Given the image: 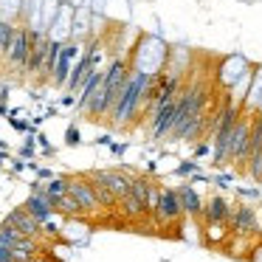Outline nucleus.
Returning a JSON list of instances; mask_svg holds the SVG:
<instances>
[{
    "label": "nucleus",
    "instance_id": "f257e3e1",
    "mask_svg": "<svg viewBox=\"0 0 262 262\" xmlns=\"http://www.w3.org/2000/svg\"><path fill=\"white\" fill-rule=\"evenodd\" d=\"M152 82H155L152 74H144V71H138L130 65V74H127V82H124V88H121V96H119V102H116L113 113H110V119H107L110 127L121 130V127L133 124L138 116L147 113Z\"/></svg>",
    "mask_w": 262,
    "mask_h": 262
},
{
    "label": "nucleus",
    "instance_id": "ddd939ff",
    "mask_svg": "<svg viewBox=\"0 0 262 262\" xmlns=\"http://www.w3.org/2000/svg\"><path fill=\"white\" fill-rule=\"evenodd\" d=\"M178 198H181V206H183V214L186 217H194V220H200V214H203V200L198 192H194V183H183V186H178Z\"/></svg>",
    "mask_w": 262,
    "mask_h": 262
},
{
    "label": "nucleus",
    "instance_id": "393cba45",
    "mask_svg": "<svg viewBox=\"0 0 262 262\" xmlns=\"http://www.w3.org/2000/svg\"><path fill=\"white\" fill-rule=\"evenodd\" d=\"M110 152H113V155H124L127 152V144H110Z\"/></svg>",
    "mask_w": 262,
    "mask_h": 262
},
{
    "label": "nucleus",
    "instance_id": "39448f33",
    "mask_svg": "<svg viewBox=\"0 0 262 262\" xmlns=\"http://www.w3.org/2000/svg\"><path fill=\"white\" fill-rule=\"evenodd\" d=\"M228 228H231V234H243V237H259L262 231V214L256 206L245 203V200H239V203L231 206V214H228Z\"/></svg>",
    "mask_w": 262,
    "mask_h": 262
},
{
    "label": "nucleus",
    "instance_id": "9b49d317",
    "mask_svg": "<svg viewBox=\"0 0 262 262\" xmlns=\"http://www.w3.org/2000/svg\"><path fill=\"white\" fill-rule=\"evenodd\" d=\"M231 206L223 194H209V198L203 200V214H200V220L203 223H228V214H231Z\"/></svg>",
    "mask_w": 262,
    "mask_h": 262
},
{
    "label": "nucleus",
    "instance_id": "7ed1b4c3",
    "mask_svg": "<svg viewBox=\"0 0 262 262\" xmlns=\"http://www.w3.org/2000/svg\"><path fill=\"white\" fill-rule=\"evenodd\" d=\"M152 223L158 228H172V226H181L183 223V206L181 198H178V186H161L158 192V203L152 209Z\"/></svg>",
    "mask_w": 262,
    "mask_h": 262
},
{
    "label": "nucleus",
    "instance_id": "20e7f679",
    "mask_svg": "<svg viewBox=\"0 0 262 262\" xmlns=\"http://www.w3.org/2000/svg\"><path fill=\"white\" fill-rule=\"evenodd\" d=\"M251 124H254V116L243 110V116H239L237 127L231 133V144H228V164L239 172H245V164H248L251 155Z\"/></svg>",
    "mask_w": 262,
    "mask_h": 262
},
{
    "label": "nucleus",
    "instance_id": "6ab92c4d",
    "mask_svg": "<svg viewBox=\"0 0 262 262\" xmlns=\"http://www.w3.org/2000/svg\"><path fill=\"white\" fill-rule=\"evenodd\" d=\"M20 239H23V234L17 231L14 226H9V223H0V245L3 248H17L20 245Z\"/></svg>",
    "mask_w": 262,
    "mask_h": 262
},
{
    "label": "nucleus",
    "instance_id": "dca6fc26",
    "mask_svg": "<svg viewBox=\"0 0 262 262\" xmlns=\"http://www.w3.org/2000/svg\"><path fill=\"white\" fill-rule=\"evenodd\" d=\"M119 209H121V214L127 217V220H141L144 214H147V209H144V203L136 198V194H127V198H121L119 200Z\"/></svg>",
    "mask_w": 262,
    "mask_h": 262
},
{
    "label": "nucleus",
    "instance_id": "4468645a",
    "mask_svg": "<svg viewBox=\"0 0 262 262\" xmlns=\"http://www.w3.org/2000/svg\"><path fill=\"white\" fill-rule=\"evenodd\" d=\"M243 110L251 113V116L262 113V65H254V79H251V88H248V96H245Z\"/></svg>",
    "mask_w": 262,
    "mask_h": 262
},
{
    "label": "nucleus",
    "instance_id": "4be33fe9",
    "mask_svg": "<svg viewBox=\"0 0 262 262\" xmlns=\"http://www.w3.org/2000/svg\"><path fill=\"white\" fill-rule=\"evenodd\" d=\"M248 262H262V239L251 248V254H248Z\"/></svg>",
    "mask_w": 262,
    "mask_h": 262
},
{
    "label": "nucleus",
    "instance_id": "f03ea898",
    "mask_svg": "<svg viewBox=\"0 0 262 262\" xmlns=\"http://www.w3.org/2000/svg\"><path fill=\"white\" fill-rule=\"evenodd\" d=\"M127 74H130V57H116L110 59L107 71H104L102 82H99L96 93H93L91 104H88V110L82 116H88V119L99 121V119H110V113H113L116 102H119L121 96V88H124L127 82Z\"/></svg>",
    "mask_w": 262,
    "mask_h": 262
},
{
    "label": "nucleus",
    "instance_id": "6e6552de",
    "mask_svg": "<svg viewBox=\"0 0 262 262\" xmlns=\"http://www.w3.org/2000/svg\"><path fill=\"white\" fill-rule=\"evenodd\" d=\"M91 175L107 183V189L119 200L127 198V194L133 192V175H130V169H91Z\"/></svg>",
    "mask_w": 262,
    "mask_h": 262
},
{
    "label": "nucleus",
    "instance_id": "9d476101",
    "mask_svg": "<svg viewBox=\"0 0 262 262\" xmlns=\"http://www.w3.org/2000/svg\"><path fill=\"white\" fill-rule=\"evenodd\" d=\"M3 223H9V226H14L23 237H40L42 234V223L37 220V217H31L29 211H26V206H20V209H12L6 214V220Z\"/></svg>",
    "mask_w": 262,
    "mask_h": 262
},
{
    "label": "nucleus",
    "instance_id": "5701e85b",
    "mask_svg": "<svg viewBox=\"0 0 262 262\" xmlns=\"http://www.w3.org/2000/svg\"><path fill=\"white\" fill-rule=\"evenodd\" d=\"M203 155H211V144L209 141H203V144L194 147V158H203Z\"/></svg>",
    "mask_w": 262,
    "mask_h": 262
},
{
    "label": "nucleus",
    "instance_id": "423d86ee",
    "mask_svg": "<svg viewBox=\"0 0 262 262\" xmlns=\"http://www.w3.org/2000/svg\"><path fill=\"white\" fill-rule=\"evenodd\" d=\"M31 37H34V31H31L26 23H17L14 37H12V46H9L6 59H3V65H6L9 71H14V74H26L29 54H31Z\"/></svg>",
    "mask_w": 262,
    "mask_h": 262
},
{
    "label": "nucleus",
    "instance_id": "0eeeda50",
    "mask_svg": "<svg viewBox=\"0 0 262 262\" xmlns=\"http://www.w3.org/2000/svg\"><path fill=\"white\" fill-rule=\"evenodd\" d=\"M68 192L79 200V206H82V211H85V214H96V211H102V203H99V198H96V189H93V183L88 181V175L71 178Z\"/></svg>",
    "mask_w": 262,
    "mask_h": 262
},
{
    "label": "nucleus",
    "instance_id": "2eb2a0df",
    "mask_svg": "<svg viewBox=\"0 0 262 262\" xmlns=\"http://www.w3.org/2000/svg\"><path fill=\"white\" fill-rule=\"evenodd\" d=\"M231 237L228 223H203V239L209 245H226Z\"/></svg>",
    "mask_w": 262,
    "mask_h": 262
},
{
    "label": "nucleus",
    "instance_id": "a211bd4d",
    "mask_svg": "<svg viewBox=\"0 0 262 262\" xmlns=\"http://www.w3.org/2000/svg\"><path fill=\"white\" fill-rule=\"evenodd\" d=\"M68 183H71V178L68 175H54L51 181H46V194L57 203L62 194H68Z\"/></svg>",
    "mask_w": 262,
    "mask_h": 262
},
{
    "label": "nucleus",
    "instance_id": "1a4fd4ad",
    "mask_svg": "<svg viewBox=\"0 0 262 262\" xmlns=\"http://www.w3.org/2000/svg\"><path fill=\"white\" fill-rule=\"evenodd\" d=\"M133 175V194H136L138 200L144 203V209H147V214H152L155 203H158V192H161V183H155L152 178L144 172V175H138V172H130Z\"/></svg>",
    "mask_w": 262,
    "mask_h": 262
},
{
    "label": "nucleus",
    "instance_id": "f8f14e48",
    "mask_svg": "<svg viewBox=\"0 0 262 262\" xmlns=\"http://www.w3.org/2000/svg\"><path fill=\"white\" fill-rule=\"evenodd\" d=\"M26 211H29L31 217H37L40 223H48L54 214H57V206H54V200L48 198L46 192H29V200H26Z\"/></svg>",
    "mask_w": 262,
    "mask_h": 262
},
{
    "label": "nucleus",
    "instance_id": "b1692460",
    "mask_svg": "<svg viewBox=\"0 0 262 262\" xmlns=\"http://www.w3.org/2000/svg\"><path fill=\"white\" fill-rule=\"evenodd\" d=\"M231 181H234L231 172H220V175H217V186H228Z\"/></svg>",
    "mask_w": 262,
    "mask_h": 262
},
{
    "label": "nucleus",
    "instance_id": "412c9836",
    "mask_svg": "<svg viewBox=\"0 0 262 262\" xmlns=\"http://www.w3.org/2000/svg\"><path fill=\"white\" fill-rule=\"evenodd\" d=\"M79 141H82L79 127H76V124H68V130H65V144H68V147H76Z\"/></svg>",
    "mask_w": 262,
    "mask_h": 262
},
{
    "label": "nucleus",
    "instance_id": "f3484780",
    "mask_svg": "<svg viewBox=\"0 0 262 262\" xmlns=\"http://www.w3.org/2000/svg\"><path fill=\"white\" fill-rule=\"evenodd\" d=\"M54 206H57V214H62V217H82V214H85V211H82V206H79V200H76L71 192L62 194V198H59Z\"/></svg>",
    "mask_w": 262,
    "mask_h": 262
},
{
    "label": "nucleus",
    "instance_id": "aec40b11",
    "mask_svg": "<svg viewBox=\"0 0 262 262\" xmlns=\"http://www.w3.org/2000/svg\"><path fill=\"white\" fill-rule=\"evenodd\" d=\"M200 172V161L194 158V161H181V164L175 166V175H181V178H194Z\"/></svg>",
    "mask_w": 262,
    "mask_h": 262
}]
</instances>
